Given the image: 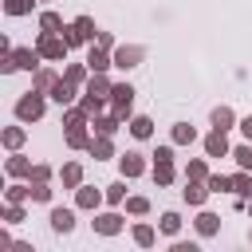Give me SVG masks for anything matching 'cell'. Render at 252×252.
I'll list each match as a JSON object with an SVG mask.
<instances>
[{
    "label": "cell",
    "instance_id": "1",
    "mask_svg": "<svg viewBox=\"0 0 252 252\" xmlns=\"http://www.w3.org/2000/svg\"><path fill=\"white\" fill-rule=\"evenodd\" d=\"M47 94H39V91H28V94H20L16 98V118L20 122H39L43 118V110H47V102H43Z\"/></svg>",
    "mask_w": 252,
    "mask_h": 252
},
{
    "label": "cell",
    "instance_id": "2",
    "mask_svg": "<svg viewBox=\"0 0 252 252\" xmlns=\"http://www.w3.org/2000/svg\"><path fill=\"white\" fill-rule=\"evenodd\" d=\"M94 35H98V28H94L91 16H79V20H71V24L63 28V39H67L71 47H79V43H94Z\"/></svg>",
    "mask_w": 252,
    "mask_h": 252
},
{
    "label": "cell",
    "instance_id": "3",
    "mask_svg": "<svg viewBox=\"0 0 252 252\" xmlns=\"http://www.w3.org/2000/svg\"><path fill=\"white\" fill-rule=\"evenodd\" d=\"M35 47H39V55H43L47 63H55V59H67V51H71V43H67L59 32H39Z\"/></svg>",
    "mask_w": 252,
    "mask_h": 252
},
{
    "label": "cell",
    "instance_id": "4",
    "mask_svg": "<svg viewBox=\"0 0 252 252\" xmlns=\"http://www.w3.org/2000/svg\"><path fill=\"white\" fill-rule=\"evenodd\" d=\"M134 94H138V91H134L130 83H114V91H110V106H114V114H118L122 122L134 118V114H130V110H134Z\"/></svg>",
    "mask_w": 252,
    "mask_h": 252
},
{
    "label": "cell",
    "instance_id": "5",
    "mask_svg": "<svg viewBox=\"0 0 252 252\" xmlns=\"http://www.w3.org/2000/svg\"><path fill=\"white\" fill-rule=\"evenodd\" d=\"M110 55H114V67H118V71H134V67L146 59V47H138V43H122V47H114Z\"/></svg>",
    "mask_w": 252,
    "mask_h": 252
},
{
    "label": "cell",
    "instance_id": "6",
    "mask_svg": "<svg viewBox=\"0 0 252 252\" xmlns=\"http://www.w3.org/2000/svg\"><path fill=\"white\" fill-rule=\"evenodd\" d=\"M118 169H122V177H142L146 173V158L138 150H126V154H118Z\"/></svg>",
    "mask_w": 252,
    "mask_h": 252
},
{
    "label": "cell",
    "instance_id": "7",
    "mask_svg": "<svg viewBox=\"0 0 252 252\" xmlns=\"http://www.w3.org/2000/svg\"><path fill=\"white\" fill-rule=\"evenodd\" d=\"M98 201H106V193H102V189H94V185H79V189H75V209L94 213V209H98Z\"/></svg>",
    "mask_w": 252,
    "mask_h": 252
},
{
    "label": "cell",
    "instance_id": "8",
    "mask_svg": "<svg viewBox=\"0 0 252 252\" xmlns=\"http://www.w3.org/2000/svg\"><path fill=\"white\" fill-rule=\"evenodd\" d=\"M205 154H209V158H232V146H228L224 130H213V134L205 138Z\"/></svg>",
    "mask_w": 252,
    "mask_h": 252
},
{
    "label": "cell",
    "instance_id": "9",
    "mask_svg": "<svg viewBox=\"0 0 252 252\" xmlns=\"http://www.w3.org/2000/svg\"><path fill=\"white\" fill-rule=\"evenodd\" d=\"M213 189H209V181H197V177H185V189H181V197L189 201V205H205V197H209Z\"/></svg>",
    "mask_w": 252,
    "mask_h": 252
},
{
    "label": "cell",
    "instance_id": "10",
    "mask_svg": "<svg viewBox=\"0 0 252 252\" xmlns=\"http://www.w3.org/2000/svg\"><path fill=\"white\" fill-rule=\"evenodd\" d=\"M94 232L98 236H118L122 232V217L118 213H94Z\"/></svg>",
    "mask_w": 252,
    "mask_h": 252
},
{
    "label": "cell",
    "instance_id": "11",
    "mask_svg": "<svg viewBox=\"0 0 252 252\" xmlns=\"http://www.w3.org/2000/svg\"><path fill=\"white\" fill-rule=\"evenodd\" d=\"M87 67H91V71H110V67H114V55H110L106 47L91 43V51H87Z\"/></svg>",
    "mask_w": 252,
    "mask_h": 252
},
{
    "label": "cell",
    "instance_id": "12",
    "mask_svg": "<svg viewBox=\"0 0 252 252\" xmlns=\"http://www.w3.org/2000/svg\"><path fill=\"white\" fill-rule=\"evenodd\" d=\"M4 173L8 177H32V158H24L20 150H12V158L4 161Z\"/></svg>",
    "mask_w": 252,
    "mask_h": 252
},
{
    "label": "cell",
    "instance_id": "13",
    "mask_svg": "<svg viewBox=\"0 0 252 252\" xmlns=\"http://www.w3.org/2000/svg\"><path fill=\"white\" fill-rule=\"evenodd\" d=\"M12 55H16V63H20V71H39V47H12Z\"/></svg>",
    "mask_w": 252,
    "mask_h": 252
},
{
    "label": "cell",
    "instance_id": "14",
    "mask_svg": "<svg viewBox=\"0 0 252 252\" xmlns=\"http://www.w3.org/2000/svg\"><path fill=\"white\" fill-rule=\"evenodd\" d=\"M59 83V75L51 71V67H39V71H32V91H39V94H51V87Z\"/></svg>",
    "mask_w": 252,
    "mask_h": 252
},
{
    "label": "cell",
    "instance_id": "15",
    "mask_svg": "<svg viewBox=\"0 0 252 252\" xmlns=\"http://www.w3.org/2000/svg\"><path fill=\"white\" fill-rule=\"evenodd\" d=\"M87 154H91L94 161H106V158H114V142H110L106 134H94L91 146H87Z\"/></svg>",
    "mask_w": 252,
    "mask_h": 252
},
{
    "label": "cell",
    "instance_id": "16",
    "mask_svg": "<svg viewBox=\"0 0 252 252\" xmlns=\"http://www.w3.org/2000/svg\"><path fill=\"white\" fill-rule=\"evenodd\" d=\"M87 91H91V94H98V98H110L114 83L106 79V71H91V79H87Z\"/></svg>",
    "mask_w": 252,
    "mask_h": 252
},
{
    "label": "cell",
    "instance_id": "17",
    "mask_svg": "<svg viewBox=\"0 0 252 252\" xmlns=\"http://www.w3.org/2000/svg\"><path fill=\"white\" fill-rule=\"evenodd\" d=\"M75 91H79V87H75V83H67V79L59 75V83L51 87V94H47V98H55L59 106H71V102H75Z\"/></svg>",
    "mask_w": 252,
    "mask_h": 252
},
{
    "label": "cell",
    "instance_id": "18",
    "mask_svg": "<svg viewBox=\"0 0 252 252\" xmlns=\"http://www.w3.org/2000/svg\"><path fill=\"white\" fill-rule=\"evenodd\" d=\"M47 220H51V228H55V232H71V228H75V213H71V209H63V205H55Z\"/></svg>",
    "mask_w": 252,
    "mask_h": 252
},
{
    "label": "cell",
    "instance_id": "19",
    "mask_svg": "<svg viewBox=\"0 0 252 252\" xmlns=\"http://www.w3.org/2000/svg\"><path fill=\"white\" fill-rule=\"evenodd\" d=\"M59 181H63V189H79V185H83V165H79V161H67V165L59 169Z\"/></svg>",
    "mask_w": 252,
    "mask_h": 252
},
{
    "label": "cell",
    "instance_id": "20",
    "mask_svg": "<svg viewBox=\"0 0 252 252\" xmlns=\"http://www.w3.org/2000/svg\"><path fill=\"white\" fill-rule=\"evenodd\" d=\"M209 122H213V130H232V122H236V114H232V106H213V114H209Z\"/></svg>",
    "mask_w": 252,
    "mask_h": 252
},
{
    "label": "cell",
    "instance_id": "21",
    "mask_svg": "<svg viewBox=\"0 0 252 252\" xmlns=\"http://www.w3.org/2000/svg\"><path fill=\"white\" fill-rule=\"evenodd\" d=\"M232 193H236L240 201H248V197H252V169H240V173H232Z\"/></svg>",
    "mask_w": 252,
    "mask_h": 252
},
{
    "label": "cell",
    "instance_id": "22",
    "mask_svg": "<svg viewBox=\"0 0 252 252\" xmlns=\"http://www.w3.org/2000/svg\"><path fill=\"white\" fill-rule=\"evenodd\" d=\"M63 79H67V83H75V87H87V79H91V67H87V59H83V63H71V67L63 71Z\"/></svg>",
    "mask_w": 252,
    "mask_h": 252
},
{
    "label": "cell",
    "instance_id": "23",
    "mask_svg": "<svg viewBox=\"0 0 252 252\" xmlns=\"http://www.w3.org/2000/svg\"><path fill=\"white\" fill-rule=\"evenodd\" d=\"M193 224H197V232H201V236H217L220 217H217V213H197V220H193Z\"/></svg>",
    "mask_w": 252,
    "mask_h": 252
},
{
    "label": "cell",
    "instance_id": "24",
    "mask_svg": "<svg viewBox=\"0 0 252 252\" xmlns=\"http://www.w3.org/2000/svg\"><path fill=\"white\" fill-rule=\"evenodd\" d=\"M91 126H94V134H106V138H110V134L122 126V118H118V114H98Z\"/></svg>",
    "mask_w": 252,
    "mask_h": 252
},
{
    "label": "cell",
    "instance_id": "25",
    "mask_svg": "<svg viewBox=\"0 0 252 252\" xmlns=\"http://www.w3.org/2000/svg\"><path fill=\"white\" fill-rule=\"evenodd\" d=\"M169 138H173V146H193V142H197V130H193L189 122H177Z\"/></svg>",
    "mask_w": 252,
    "mask_h": 252
},
{
    "label": "cell",
    "instance_id": "26",
    "mask_svg": "<svg viewBox=\"0 0 252 252\" xmlns=\"http://www.w3.org/2000/svg\"><path fill=\"white\" fill-rule=\"evenodd\" d=\"M134 244H138V248H154V244H158L154 224H134Z\"/></svg>",
    "mask_w": 252,
    "mask_h": 252
},
{
    "label": "cell",
    "instance_id": "27",
    "mask_svg": "<svg viewBox=\"0 0 252 252\" xmlns=\"http://www.w3.org/2000/svg\"><path fill=\"white\" fill-rule=\"evenodd\" d=\"M63 28H67V24H63L59 12H39V32H59V35H63Z\"/></svg>",
    "mask_w": 252,
    "mask_h": 252
},
{
    "label": "cell",
    "instance_id": "28",
    "mask_svg": "<svg viewBox=\"0 0 252 252\" xmlns=\"http://www.w3.org/2000/svg\"><path fill=\"white\" fill-rule=\"evenodd\" d=\"M67 146H71V150H87V146H91V130H87V126L67 130Z\"/></svg>",
    "mask_w": 252,
    "mask_h": 252
},
{
    "label": "cell",
    "instance_id": "29",
    "mask_svg": "<svg viewBox=\"0 0 252 252\" xmlns=\"http://www.w3.org/2000/svg\"><path fill=\"white\" fill-rule=\"evenodd\" d=\"M4 201H16V205L32 201V181H28V185H20V181H16V185H8V189H4Z\"/></svg>",
    "mask_w": 252,
    "mask_h": 252
},
{
    "label": "cell",
    "instance_id": "30",
    "mask_svg": "<svg viewBox=\"0 0 252 252\" xmlns=\"http://www.w3.org/2000/svg\"><path fill=\"white\" fill-rule=\"evenodd\" d=\"M130 134H134V138H150V134H154V122H150L146 114H134V118H130Z\"/></svg>",
    "mask_w": 252,
    "mask_h": 252
},
{
    "label": "cell",
    "instance_id": "31",
    "mask_svg": "<svg viewBox=\"0 0 252 252\" xmlns=\"http://www.w3.org/2000/svg\"><path fill=\"white\" fill-rule=\"evenodd\" d=\"M24 138H28V134H24V126H8V130L0 134V142H4L8 150H20V146H24Z\"/></svg>",
    "mask_w": 252,
    "mask_h": 252
},
{
    "label": "cell",
    "instance_id": "32",
    "mask_svg": "<svg viewBox=\"0 0 252 252\" xmlns=\"http://www.w3.org/2000/svg\"><path fill=\"white\" fill-rule=\"evenodd\" d=\"M154 181L165 189V185H173V161H154Z\"/></svg>",
    "mask_w": 252,
    "mask_h": 252
},
{
    "label": "cell",
    "instance_id": "33",
    "mask_svg": "<svg viewBox=\"0 0 252 252\" xmlns=\"http://www.w3.org/2000/svg\"><path fill=\"white\" fill-rule=\"evenodd\" d=\"M79 106H83V110H87L91 118H98V114H102V98H98V94H91V91H83V98H79Z\"/></svg>",
    "mask_w": 252,
    "mask_h": 252
},
{
    "label": "cell",
    "instance_id": "34",
    "mask_svg": "<svg viewBox=\"0 0 252 252\" xmlns=\"http://www.w3.org/2000/svg\"><path fill=\"white\" fill-rule=\"evenodd\" d=\"M106 201H110V205H122V201H126V177L106 185Z\"/></svg>",
    "mask_w": 252,
    "mask_h": 252
},
{
    "label": "cell",
    "instance_id": "35",
    "mask_svg": "<svg viewBox=\"0 0 252 252\" xmlns=\"http://www.w3.org/2000/svg\"><path fill=\"white\" fill-rule=\"evenodd\" d=\"M158 228H161L165 236H177V232H181V217H177V213H161V224H158Z\"/></svg>",
    "mask_w": 252,
    "mask_h": 252
},
{
    "label": "cell",
    "instance_id": "36",
    "mask_svg": "<svg viewBox=\"0 0 252 252\" xmlns=\"http://www.w3.org/2000/svg\"><path fill=\"white\" fill-rule=\"evenodd\" d=\"M35 8V0H4V12L8 16H28Z\"/></svg>",
    "mask_w": 252,
    "mask_h": 252
},
{
    "label": "cell",
    "instance_id": "37",
    "mask_svg": "<svg viewBox=\"0 0 252 252\" xmlns=\"http://www.w3.org/2000/svg\"><path fill=\"white\" fill-rule=\"evenodd\" d=\"M185 177H197V181H209V165H205L201 158H193V161L185 165Z\"/></svg>",
    "mask_w": 252,
    "mask_h": 252
},
{
    "label": "cell",
    "instance_id": "38",
    "mask_svg": "<svg viewBox=\"0 0 252 252\" xmlns=\"http://www.w3.org/2000/svg\"><path fill=\"white\" fill-rule=\"evenodd\" d=\"M209 189H213V193H232V177H224V173H209Z\"/></svg>",
    "mask_w": 252,
    "mask_h": 252
},
{
    "label": "cell",
    "instance_id": "39",
    "mask_svg": "<svg viewBox=\"0 0 252 252\" xmlns=\"http://www.w3.org/2000/svg\"><path fill=\"white\" fill-rule=\"evenodd\" d=\"M126 213H130V217H146V213H150V201H146V197H126Z\"/></svg>",
    "mask_w": 252,
    "mask_h": 252
},
{
    "label": "cell",
    "instance_id": "40",
    "mask_svg": "<svg viewBox=\"0 0 252 252\" xmlns=\"http://www.w3.org/2000/svg\"><path fill=\"white\" fill-rule=\"evenodd\" d=\"M32 201L47 205V201H51V185H47V181H32Z\"/></svg>",
    "mask_w": 252,
    "mask_h": 252
},
{
    "label": "cell",
    "instance_id": "41",
    "mask_svg": "<svg viewBox=\"0 0 252 252\" xmlns=\"http://www.w3.org/2000/svg\"><path fill=\"white\" fill-rule=\"evenodd\" d=\"M232 158L240 169H252V146H232Z\"/></svg>",
    "mask_w": 252,
    "mask_h": 252
},
{
    "label": "cell",
    "instance_id": "42",
    "mask_svg": "<svg viewBox=\"0 0 252 252\" xmlns=\"http://www.w3.org/2000/svg\"><path fill=\"white\" fill-rule=\"evenodd\" d=\"M4 220H8V224H20V220H24V205L8 201V205H4Z\"/></svg>",
    "mask_w": 252,
    "mask_h": 252
},
{
    "label": "cell",
    "instance_id": "43",
    "mask_svg": "<svg viewBox=\"0 0 252 252\" xmlns=\"http://www.w3.org/2000/svg\"><path fill=\"white\" fill-rule=\"evenodd\" d=\"M47 177H51V165L39 161V165H32V177H28V181H47Z\"/></svg>",
    "mask_w": 252,
    "mask_h": 252
},
{
    "label": "cell",
    "instance_id": "44",
    "mask_svg": "<svg viewBox=\"0 0 252 252\" xmlns=\"http://www.w3.org/2000/svg\"><path fill=\"white\" fill-rule=\"evenodd\" d=\"M94 43H98V47H106V51H114V35H110V32H98V35H94Z\"/></svg>",
    "mask_w": 252,
    "mask_h": 252
},
{
    "label": "cell",
    "instance_id": "45",
    "mask_svg": "<svg viewBox=\"0 0 252 252\" xmlns=\"http://www.w3.org/2000/svg\"><path fill=\"white\" fill-rule=\"evenodd\" d=\"M154 161H173V146H158V154H154Z\"/></svg>",
    "mask_w": 252,
    "mask_h": 252
},
{
    "label": "cell",
    "instance_id": "46",
    "mask_svg": "<svg viewBox=\"0 0 252 252\" xmlns=\"http://www.w3.org/2000/svg\"><path fill=\"white\" fill-rule=\"evenodd\" d=\"M173 252H197L193 240H173Z\"/></svg>",
    "mask_w": 252,
    "mask_h": 252
},
{
    "label": "cell",
    "instance_id": "47",
    "mask_svg": "<svg viewBox=\"0 0 252 252\" xmlns=\"http://www.w3.org/2000/svg\"><path fill=\"white\" fill-rule=\"evenodd\" d=\"M240 134L252 142V114H248V118H240Z\"/></svg>",
    "mask_w": 252,
    "mask_h": 252
},
{
    "label": "cell",
    "instance_id": "48",
    "mask_svg": "<svg viewBox=\"0 0 252 252\" xmlns=\"http://www.w3.org/2000/svg\"><path fill=\"white\" fill-rule=\"evenodd\" d=\"M248 213H252V197H248Z\"/></svg>",
    "mask_w": 252,
    "mask_h": 252
},
{
    "label": "cell",
    "instance_id": "49",
    "mask_svg": "<svg viewBox=\"0 0 252 252\" xmlns=\"http://www.w3.org/2000/svg\"><path fill=\"white\" fill-rule=\"evenodd\" d=\"M248 244H252V232H248Z\"/></svg>",
    "mask_w": 252,
    "mask_h": 252
}]
</instances>
